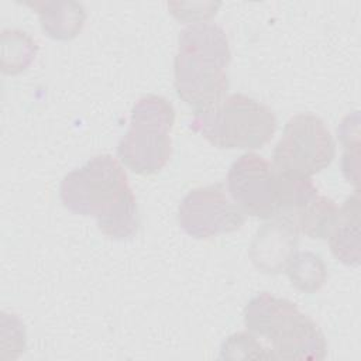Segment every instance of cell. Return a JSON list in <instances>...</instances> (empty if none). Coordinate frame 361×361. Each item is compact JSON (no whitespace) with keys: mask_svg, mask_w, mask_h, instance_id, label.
<instances>
[{"mask_svg":"<svg viewBox=\"0 0 361 361\" xmlns=\"http://www.w3.org/2000/svg\"><path fill=\"white\" fill-rule=\"evenodd\" d=\"M221 358L244 360V358H272L268 348L250 331L235 333L226 338L221 345Z\"/></svg>","mask_w":361,"mask_h":361,"instance_id":"2e32d148","label":"cell"},{"mask_svg":"<svg viewBox=\"0 0 361 361\" xmlns=\"http://www.w3.org/2000/svg\"><path fill=\"white\" fill-rule=\"evenodd\" d=\"M279 175L264 157L247 152L238 157L227 173V190L237 207L248 216L274 219Z\"/></svg>","mask_w":361,"mask_h":361,"instance_id":"52a82bcc","label":"cell"},{"mask_svg":"<svg viewBox=\"0 0 361 361\" xmlns=\"http://www.w3.org/2000/svg\"><path fill=\"white\" fill-rule=\"evenodd\" d=\"M276 124V117L267 104L241 93L195 113L190 121L195 131L221 149L261 148L272 140Z\"/></svg>","mask_w":361,"mask_h":361,"instance_id":"277c9868","label":"cell"},{"mask_svg":"<svg viewBox=\"0 0 361 361\" xmlns=\"http://www.w3.org/2000/svg\"><path fill=\"white\" fill-rule=\"evenodd\" d=\"M244 324L257 338L265 340L272 358L319 361L327 344L319 326L298 306L268 292L254 296L244 309Z\"/></svg>","mask_w":361,"mask_h":361,"instance_id":"3957f363","label":"cell"},{"mask_svg":"<svg viewBox=\"0 0 361 361\" xmlns=\"http://www.w3.org/2000/svg\"><path fill=\"white\" fill-rule=\"evenodd\" d=\"M244 221V213L227 197L220 183L192 189L178 207L180 228L197 240L233 233Z\"/></svg>","mask_w":361,"mask_h":361,"instance_id":"ba28073f","label":"cell"},{"mask_svg":"<svg viewBox=\"0 0 361 361\" xmlns=\"http://www.w3.org/2000/svg\"><path fill=\"white\" fill-rule=\"evenodd\" d=\"M360 213V195L355 190L338 207L336 221L327 237L333 255L348 267H358L361 259Z\"/></svg>","mask_w":361,"mask_h":361,"instance_id":"30bf717a","label":"cell"},{"mask_svg":"<svg viewBox=\"0 0 361 361\" xmlns=\"http://www.w3.org/2000/svg\"><path fill=\"white\" fill-rule=\"evenodd\" d=\"M334 155V140L323 120L300 113L286 121L272 152V166L283 175L310 178L326 169Z\"/></svg>","mask_w":361,"mask_h":361,"instance_id":"8992f818","label":"cell"},{"mask_svg":"<svg viewBox=\"0 0 361 361\" xmlns=\"http://www.w3.org/2000/svg\"><path fill=\"white\" fill-rule=\"evenodd\" d=\"M39 17L42 31L54 39H72L83 28L86 10L78 1H25Z\"/></svg>","mask_w":361,"mask_h":361,"instance_id":"8fae6325","label":"cell"},{"mask_svg":"<svg viewBox=\"0 0 361 361\" xmlns=\"http://www.w3.org/2000/svg\"><path fill=\"white\" fill-rule=\"evenodd\" d=\"M59 196L68 210L93 217L99 230L113 240L131 238L138 230L135 196L124 169L109 154L96 155L66 173Z\"/></svg>","mask_w":361,"mask_h":361,"instance_id":"6da1fadb","label":"cell"},{"mask_svg":"<svg viewBox=\"0 0 361 361\" xmlns=\"http://www.w3.org/2000/svg\"><path fill=\"white\" fill-rule=\"evenodd\" d=\"M173 123L175 109L165 97H141L133 106L130 128L117 145L120 161L138 175L159 172L172 154L169 133Z\"/></svg>","mask_w":361,"mask_h":361,"instance_id":"5b68a950","label":"cell"},{"mask_svg":"<svg viewBox=\"0 0 361 361\" xmlns=\"http://www.w3.org/2000/svg\"><path fill=\"white\" fill-rule=\"evenodd\" d=\"M299 231L281 219H271L262 224L250 247V258L257 269L265 274L285 271L288 262L298 251Z\"/></svg>","mask_w":361,"mask_h":361,"instance_id":"9c48e42d","label":"cell"},{"mask_svg":"<svg viewBox=\"0 0 361 361\" xmlns=\"http://www.w3.org/2000/svg\"><path fill=\"white\" fill-rule=\"evenodd\" d=\"M231 61L224 30L212 23H195L180 31L175 56V90L195 113L226 97Z\"/></svg>","mask_w":361,"mask_h":361,"instance_id":"7a4b0ae2","label":"cell"},{"mask_svg":"<svg viewBox=\"0 0 361 361\" xmlns=\"http://www.w3.org/2000/svg\"><path fill=\"white\" fill-rule=\"evenodd\" d=\"M358 111L348 114L343 118L337 128L338 138L344 145L341 159L343 175L354 186L358 185V158H360V131H358Z\"/></svg>","mask_w":361,"mask_h":361,"instance_id":"9a60e30c","label":"cell"},{"mask_svg":"<svg viewBox=\"0 0 361 361\" xmlns=\"http://www.w3.org/2000/svg\"><path fill=\"white\" fill-rule=\"evenodd\" d=\"M37 44L24 31L4 30L1 34V66L4 73H20L34 61Z\"/></svg>","mask_w":361,"mask_h":361,"instance_id":"5bb4252c","label":"cell"},{"mask_svg":"<svg viewBox=\"0 0 361 361\" xmlns=\"http://www.w3.org/2000/svg\"><path fill=\"white\" fill-rule=\"evenodd\" d=\"M285 272L290 283L305 293H314L327 281V267L320 255L310 251H296Z\"/></svg>","mask_w":361,"mask_h":361,"instance_id":"4fadbf2b","label":"cell"},{"mask_svg":"<svg viewBox=\"0 0 361 361\" xmlns=\"http://www.w3.org/2000/svg\"><path fill=\"white\" fill-rule=\"evenodd\" d=\"M338 206L327 196L317 193L298 214L295 227L313 240H324L336 221Z\"/></svg>","mask_w":361,"mask_h":361,"instance_id":"7c38bea8","label":"cell"}]
</instances>
